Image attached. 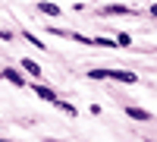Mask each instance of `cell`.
I'll use <instances>...</instances> for the list:
<instances>
[{
	"instance_id": "6da1fadb",
	"label": "cell",
	"mask_w": 157,
	"mask_h": 142,
	"mask_svg": "<svg viewBox=\"0 0 157 142\" xmlns=\"http://www.w3.org/2000/svg\"><path fill=\"white\" fill-rule=\"evenodd\" d=\"M107 79L123 82V85H135V82H138V76H135L132 70H107Z\"/></svg>"
},
{
	"instance_id": "7a4b0ae2",
	"label": "cell",
	"mask_w": 157,
	"mask_h": 142,
	"mask_svg": "<svg viewBox=\"0 0 157 142\" xmlns=\"http://www.w3.org/2000/svg\"><path fill=\"white\" fill-rule=\"evenodd\" d=\"M123 111H126V117H132V120H138V123H151V120H154V114L145 111V108H138V104H126Z\"/></svg>"
},
{
	"instance_id": "3957f363",
	"label": "cell",
	"mask_w": 157,
	"mask_h": 142,
	"mask_svg": "<svg viewBox=\"0 0 157 142\" xmlns=\"http://www.w3.org/2000/svg\"><path fill=\"white\" fill-rule=\"evenodd\" d=\"M0 79H6L10 85H16V88H25V76H22L19 70H13V67H6V70H0Z\"/></svg>"
},
{
	"instance_id": "277c9868",
	"label": "cell",
	"mask_w": 157,
	"mask_h": 142,
	"mask_svg": "<svg viewBox=\"0 0 157 142\" xmlns=\"http://www.w3.org/2000/svg\"><path fill=\"white\" fill-rule=\"evenodd\" d=\"M19 67H22V73H29L32 79H41V76H44V70L38 67V63H35L32 57H22V60H19Z\"/></svg>"
},
{
	"instance_id": "5b68a950",
	"label": "cell",
	"mask_w": 157,
	"mask_h": 142,
	"mask_svg": "<svg viewBox=\"0 0 157 142\" xmlns=\"http://www.w3.org/2000/svg\"><path fill=\"white\" fill-rule=\"evenodd\" d=\"M32 88H35V95L41 98V101H47V104H54V101H57V92H54L50 85H41V82H38V85H32Z\"/></svg>"
},
{
	"instance_id": "8992f818",
	"label": "cell",
	"mask_w": 157,
	"mask_h": 142,
	"mask_svg": "<svg viewBox=\"0 0 157 142\" xmlns=\"http://www.w3.org/2000/svg\"><path fill=\"white\" fill-rule=\"evenodd\" d=\"M101 13H104V16H132V10L123 6V3H110V6H104Z\"/></svg>"
},
{
	"instance_id": "52a82bcc",
	"label": "cell",
	"mask_w": 157,
	"mask_h": 142,
	"mask_svg": "<svg viewBox=\"0 0 157 142\" xmlns=\"http://www.w3.org/2000/svg\"><path fill=\"white\" fill-rule=\"evenodd\" d=\"M38 10H41V13H44V16H54V19H57V16H60V13H63V10H60L57 3H50V0H41V3H38Z\"/></svg>"
},
{
	"instance_id": "ba28073f",
	"label": "cell",
	"mask_w": 157,
	"mask_h": 142,
	"mask_svg": "<svg viewBox=\"0 0 157 142\" xmlns=\"http://www.w3.org/2000/svg\"><path fill=\"white\" fill-rule=\"evenodd\" d=\"M54 108H60L63 114H69V117H72V120L78 117V111H75V104H69V101H63V98H57V101H54Z\"/></svg>"
},
{
	"instance_id": "9c48e42d",
	"label": "cell",
	"mask_w": 157,
	"mask_h": 142,
	"mask_svg": "<svg viewBox=\"0 0 157 142\" xmlns=\"http://www.w3.org/2000/svg\"><path fill=\"white\" fill-rule=\"evenodd\" d=\"M22 38H25V41H29V44H35L38 51H44V41H41V38H38V35H32V32H22Z\"/></svg>"
},
{
	"instance_id": "30bf717a",
	"label": "cell",
	"mask_w": 157,
	"mask_h": 142,
	"mask_svg": "<svg viewBox=\"0 0 157 142\" xmlns=\"http://www.w3.org/2000/svg\"><path fill=\"white\" fill-rule=\"evenodd\" d=\"M91 44H94V47H116L113 38H91Z\"/></svg>"
},
{
	"instance_id": "8fae6325",
	"label": "cell",
	"mask_w": 157,
	"mask_h": 142,
	"mask_svg": "<svg viewBox=\"0 0 157 142\" xmlns=\"http://www.w3.org/2000/svg\"><path fill=\"white\" fill-rule=\"evenodd\" d=\"M88 79H107V70H88Z\"/></svg>"
},
{
	"instance_id": "7c38bea8",
	"label": "cell",
	"mask_w": 157,
	"mask_h": 142,
	"mask_svg": "<svg viewBox=\"0 0 157 142\" xmlns=\"http://www.w3.org/2000/svg\"><path fill=\"white\" fill-rule=\"evenodd\" d=\"M113 41H116V47H129V44H132V38H129V35L123 32L120 38H113Z\"/></svg>"
},
{
	"instance_id": "4fadbf2b",
	"label": "cell",
	"mask_w": 157,
	"mask_h": 142,
	"mask_svg": "<svg viewBox=\"0 0 157 142\" xmlns=\"http://www.w3.org/2000/svg\"><path fill=\"white\" fill-rule=\"evenodd\" d=\"M0 38H3V41H13V32H6V29H0Z\"/></svg>"
},
{
	"instance_id": "5bb4252c",
	"label": "cell",
	"mask_w": 157,
	"mask_h": 142,
	"mask_svg": "<svg viewBox=\"0 0 157 142\" xmlns=\"http://www.w3.org/2000/svg\"><path fill=\"white\" fill-rule=\"evenodd\" d=\"M151 16H154V19H157V6H151Z\"/></svg>"
},
{
	"instance_id": "9a60e30c",
	"label": "cell",
	"mask_w": 157,
	"mask_h": 142,
	"mask_svg": "<svg viewBox=\"0 0 157 142\" xmlns=\"http://www.w3.org/2000/svg\"><path fill=\"white\" fill-rule=\"evenodd\" d=\"M0 142H13V139H0Z\"/></svg>"
}]
</instances>
